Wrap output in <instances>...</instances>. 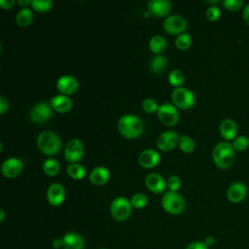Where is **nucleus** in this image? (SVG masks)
I'll list each match as a JSON object with an SVG mask.
<instances>
[{"mask_svg":"<svg viewBox=\"0 0 249 249\" xmlns=\"http://www.w3.org/2000/svg\"><path fill=\"white\" fill-rule=\"evenodd\" d=\"M59 168H60L59 162L53 158H49V159L45 160V161L43 163L44 172L50 176L57 174V172L59 171Z\"/></svg>","mask_w":249,"mask_h":249,"instance_id":"a878e982","label":"nucleus"},{"mask_svg":"<svg viewBox=\"0 0 249 249\" xmlns=\"http://www.w3.org/2000/svg\"><path fill=\"white\" fill-rule=\"evenodd\" d=\"M47 198L53 206L60 205L65 198V189L59 183H53L48 187Z\"/></svg>","mask_w":249,"mask_h":249,"instance_id":"2eb2a0df","label":"nucleus"},{"mask_svg":"<svg viewBox=\"0 0 249 249\" xmlns=\"http://www.w3.org/2000/svg\"><path fill=\"white\" fill-rule=\"evenodd\" d=\"M53 247L54 249H60L63 248V243H62V238H54L53 240Z\"/></svg>","mask_w":249,"mask_h":249,"instance_id":"79ce46f5","label":"nucleus"},{"mask_svg":"<svg viewBox=\"0 0 249 249\" xmlns=\"http://www.w3.org/2000/svg\"><path fill=\"white\" fill-rule=\"evenodd\" d=\"M110 178V171L107 167L98 165L92 168L89 173V180L94 185L105 184Z\"/></svg>","mask_w":249,"mask_h":249,"instance_id":"4be33fe9","label":"nucleus"},{"mask_svg":"<svg viewBox=\"0 0 249 249\" xmlns=\"http://www.w3.org/2000/svg\"><path fill=\"white\" fill-rule=\"evenodd\" d=\"M50 104L55 111L67 112L72 107V100L68 95L57 94L51 98Z\"/></svg>","mask_w":249,"mask_h":249,"instance_id":"412c9836","label":"nucleus"},{"mask_svg":"<svg viewBox=\"0 0 249 249\" xmlns=\"http://www.w3.org/2000/svg\"><path fill=\"white\" fill-rule=\"evenodd\" d=\"M130 200L124 196L115 197L110 205V212L112 217L117 221H124L131 214Z\"/></svg>","mask_w":249,"mask_h":249,"instance_id":"39448f33","label":"nucleus"},{"mask_svg":"<svg viewBox=\"0 0 249 249\" xmlns=\"http://www.w3.org/2000/svg\"><path fill=\"white\" fill-rule=\"evenodd\" d=\"M142 107L148 113L156 112L159 109V105H158L157 101L155 99H153V98H145L142 101Z\"/></svg>","mask_w":249,"mask_h":249,"instance_id":"f704fd0d","label":"nucleus"},{"mask_svg":"<svg viewBox=\"0 0 249 249\" xmlns=\"http://www.w3.org/2000/svg\"><path fill=\"white\" fill-rule=\"evenodd\" d=\"M63 249H84L85 240L77 232H67L62 236Z\"/></svg>","mask_w":249,"mask_h":249,"instance_id":"aec40b11","label":"nucleus"},{"mask_svg":"<svg viewBox=\"0 0 249 249\" xmlns=\"http://www.w3.org/2000/svg\"><path fill=\"white\" fill-rule=\"evenodd\" d=\"M4 219H5V212L3 209H1L0 210V223H2L4 221Z\"/></svg>","mask_w":249,"mask_h":249,"instance_id":"a18cd8bd","label":"nucleus"},{"mask_svg":"<svg viewBox=\"0 0 249 249\" xmlns=\"http://www.w3.org/2000/svg\"><path fill=\"white\" fill-rule=\"evenodd\" d=\"M220 15H221V11H220V9H219L217 6H215V5L210 6L209 8H207V10H206V12H205L206 18H207L209 20H212V21L217 20V19L220 18Z\"/></svg>","mask_w":249,"mask_h":249,"instance_id":"c9c22d12","label":"nucleus"},{"mask_svg":"<svg viewBox=\"0 0 249 249\" xmlns=\"http://www.w3.org/2000/svg\"><path fill=\"white\" fill-rule=\"evenodd\" d=\"M161 206L166 212L177 215L185 210L186 200L179 193L167 191L161 197Z\"/></svg>","mask_w":249,"mask_h":249,"instance_id":"20e7f679","label":"nucleus"},{"mask_svg":"<svg viewBox=\"0 0 249 249\" xmlns=\"http://www.w3.org/2000/svg\"><path fill=\"white\" fill-rule=\"evenodd\" d=\"M53 116V107L46 101L36 103L29 112V118L34 123H45Z\"/></svg>","mask_w":249,"mask_h":249,"instance_id":"0eeeda50","label":"nucleus"},{"mask_svg":"<svg viewBox=\"0 0 249 249\" xmlns=\"http://www.w3.org/2000/svg\"><path fill=\"white\" fill-rule=\"evenodd\" d=\"M231 144H232L234 151L243 152V151L247 150L249 147V139L245 135H238L233 139Z\"/></svg>","mask_w":249,"mask_h":249,"instance_id":"cd10ccee","label":"nucleus"},{"mask_svg":"<svg viewBox=\"0 0 249 249\" xmlns=\"http://www.w3.org/2000/svg\"><path fill=\"white\" fill-rule=\"evenodd\" d=\"M162 26L168 33L181 34L187 28V20L182 16L171 15L165 18Z\"/></svg>","mask_w":249,"mask_h":249,"instance_id":"9d476101","label":"nucleus"},{"mask_svg":"<svg viewBox=\"0 0 249 249\" xmlns=\"http://www.w3.org/2000/svg\"><path fill=\"white\" fill-rule=\"evenodd\" d=\"M192 44V38L191 35L187 32H183L179 34L175 39V45L178 49L186 50L188 49Z\"/></svg>","mask_w":249,"mask_h":249,"instance_id":"c85d7f7f","label":"nucleus"},{"mask_svg":"<svg viewBox=\"0 0 249 249\" xmlns=\"http://www.w3.org/2000/svg\"><path fill=\"white\" fill-rule=\"evenodd\" d=\"M67 173L73 179H81L86 175V168L80 163H70L67 166Z\"/></svg>","mask_w":249,"mask_h":249,"instance_id":"bb28decb","label":"nucleus"},{"mask_svg":"<svg viewBox=\"0 0 249 249\" xmlns=\"http://www.w3.org/2000/svg\"><path fill=\"white\" fill-rule=\"evenodd\" d=\"M129 200L131 205L135 208H143L148 203V197L143 193H135Z\"/></svg>","mask_w":249,"mask_h":249,"instance_id":"2f4dec72","label":"nucleus"},{"mask_svg":"<svg viewBox=\"0 0 249 249\" xmlns=\"http://www.w3.org/2000/svg\"><path fill=\"white\" fill-rule=\"evenodd\" d=\"M158 116L165 125H174L179 120V112L171 103H162L159 106Z\"/></svg>","mask_w":249,"mask_h":249,"instance_id":"1a4fd4ad","label":"nucleus"},{"mask_svg":"<svg viewBox=\"0 0 249 249\" xmlns=\"http://www.w3.org/2000/svg\"><path fill=\"white\" fill-rule=\"evenodd\" d=\"M219 131L225 140L230 141V140H233L236 137L238 126L233 120L225 119L221 122L219 125Z\"/></svg>","mask_w":249,"mask_h":249,"instance_id":"a211bd4d","label":"nucleus"},{"mask_svg":"<svg viewBox=\"0 0 249 249\" xmlns=\"http://www.w3.org/2000/svg\"><path fill=\"white\" fill-rule=\"evenodd\" d=\"M84 156V144L78 138L70 139L64 148V157L71 162L75 163Z\"/></svg>","mask_w":249,"mask_h":249,"instance_id":"6e6552de","label":"nucleus"},{"mask_svg":"<svg viewBox=\"0 0 249 249\" xmlns=\"http://www.w3.org/2000/svg\"><path fill=\"white\" fill-rule=\"evenodd\" d=\"M248 190L244 183L233 182L227 190V197L232 203H239L247 196Z\"/></svg>","mask_w":249,"mask_h":249,"instance_id":"f8f14e48","label":"nucleus"},{"mask_svg":"<svg viewBox=\"0 0 249 249\" xmlns=\"http://www.w3.org/2000/svg\"><path fill=\"white\" fill-rule=\"evenodd\" d=\"M119 131L127 138H136L143 132L144 124L140 118L135 115H123L118 121Z\"/></svg>","mask_w":249,"mask_h":249,"instance_id":"f03ea898","label":"nucleus"},{"mask_svg":"<svg viewBox=\"0 0 249 249\" xmlns=\"http://www.w3.org/2000/svg\"><path fill=\"white\" fill-rule=\"evenodd\" d=\"M18 4L23 5V6H25V5L29 4V3H31V1H29V0H18Z\"/></svg>","mask_w":249,"mask_h":249,"instance_id":"c03bdc74","label":"nucleus"},{"mask_svg":"<svg viewBox=\"0 0 249 249\" xmlns=\"http://www.w3.org/2000/svg\"><path fill=\"white\" fill-rule=\"evenodd\" d=\"M234 152L232 144L229 141H221L217 143L212 151L214 163L220 168H229L234 160Z\"/></svg>","mask_w":249,"mask_h":249,"instance_id":"f257e3e1","label":"nucleus"},{"mask_svg":"<svg viewBox=\"0 0 249 249\" xmlns=\"http://www.w3.org/2000/svg\"><path fill=\"white\" fill-rule=\"evenodd\" d=\"M56 87L60 92L68 95L74 93L78 89L79 83L72 75H62L57 79Z\"/></svg>","mask_w":249,"mask_h":249,"instance_id":"4468645a","label":"nucleus"},{"mask_svg":"<svg viewBox=\"0 0 249 249\" xmlns=\"http://www.w3.org/2000/svg\"><path fill=\"white\" fill-rule=\"evenodd\" d=\"M204 243H205L208 247H211V246L214 245V243H215V237L212 236V235L206 236L205 239H204Z\"/></svg>","mask_w":249,"mask_h":249,"instance_id":"37998d69","label":"nucleus"},{"mask_svg":"<svg viewBox=\"0 0 249 249\" xmlns=\"http://www.w3.org/2000/svg\"><path fill=\"white\" fill-rule=\"evenodd\" d=\"M244 3L242 0H225L223 1V6L231 12H236L243 7Z\"/></svg>","mask_w":249,"mask_h":249,"instance_id":"72a5a7b5","label":"nucleus"},{"mask_svg":"<svg viewBox=\"0 0 249 249\" xmlns=\"http://www.w3.org/2000/svg\"><path fill=\"white\" fill-rule=\"evenodd\" d=\"M179 147L185 153H190L195 149V141L188 135H182L179 138Z\"/></svg>","mask_w":249,"mask_h":249,"instance_id":"7c9ffc66","label":"nucleus"},{"mask_svg":"<svg viewBox=\"0 0 249 249\" xmlns=\"http://www.w3.org/2000/svg\"><path fill=\"white\" fill-rule=\"evenodd\" d=\"M32 7L38 12H46L51 9L53 5L52 0H31Z\"/></svg>","mask_w":249,"mask_h":249,"instance_id":"473e14b6","label":"nucleus"},{"mask_svg":"<svg viewBox=\"0 0 249 249\" xmlns=\"http://www.w3.org/2000/svg\"><path fill=\"white\" fill-rule=\"evenodd\" d=\"M160 160V154L158 151L154 149H145L143 150L139 157H138V161L139 163L147 168L153 167L159 163Z\"/></svg>","mask_w":249,"mask_h":249,"instance_id":"6ab92c4d","label":"nucleus"},{"mask_svg":"<svg viewBox=\"0 0 249 249\" xmlns=\"http://www.w3.org/2000/svg\"><path fill=\"white\" fill-rule=\"evenodd\" d=\"M146 187L153 193H162L166 187L163 177L156 172H151L145 177Z\"/></svg>","mask_w":249,"mask_h":249,"instance_id":"dca6fc26","label":"nucleus"},{"mask_svg":"<svg viewBox=\"0 0 249 249\" xmlns=\"http://www.w3.org/2000/svg\"><path fill=\"white\" fill-rule=\"evenodd\" d=\"M33 18V14L32 11L29 8L23 7L21 8L16 16V21L18 25L20 26H27L31 23Z\"/></svg>","mask_w":249,"mask_h":249,"instance_id":"5701e85b","label":"nucleus"},{"mask_svg":"<svg viewBox=\"0 0 249 249\" xmlns=\"http://www.w3.org/2000/svg\"><path fill=\"white\" fill-rule=\"evenodd\" d=\"M179 135L174 130L161 132L157 138V146L162 151L172 150L179 143Z\"/></svg>","mask_w":249,"mask_h":249,"instance_id":"9b49d317","label":"nucleus"},{"mask_svg":"<svg viewBox=\"0 0 249 249\" xmlns=\"http://www.w3.org/2000/svg\"><path fill=\"white\" fill-rule=\"evenodd\" d=\"M166 65H167L166 57L162 54H157L152 58L150 62V69L153 73L159 74L165 69Z\"/></svg>","mask_w":249,"mask_h":249,"instance_id":"b1692460","label":"nucleus"},{"mask_svg":"<svg viewBox=\"0 0 249 249\" xmlns=\"http://www.w3.org/2000/svg\"><path fill=\"white\" fill-rule=\"evenodd\" d=\"M171 100L181 109H189L195 104V95L192 90L184 87L175 88L171 92Z\"/></svg>","mask_w":249,"mask_h":249,"instance_id":"423d86ee","label":"nucleus"},{"mask_svg":"<svg viewBox=\"0 0 249 249\" xmlns=\"http://www.w3.org/2000/svg\"><path fill=\"white\" fill-rule=\"evenodd\" d=\"M166 45H167L166 40L161 35H154L149 42L150 49L157 53H160L162 51H164L166 48Z\"/></svg>","mask_w":249,"mask_h":249,"instance_id":"393cba45","label":"nucleus"},{"mask_svg":"<svg viewBox=\"0 0 249 249\" xmlns=\"http://www.w3.org/2000/svg\"><path fill=\"white\" fill-rule=\"evenodd\" d=\"M100 249H106V248H100Z\"/></svg>","mask_w":249,"mask_h":249,"instance_id":"49530a36","label":"nucleus"},{"mask_svg":"<svg viewBox=\"0 0 249 249\" xmlns=\"http://www.w3.org/2000/svg\"><path fill=\"white\" fill-rule=\"evenodd\" d=\"M242 16H243V19L246 22L247 25H249V3L245 5V7L243 8V12H242Z\"/></svg>","mask_w":249,"mask_h":249,"instance_id":"a19ab883","label":"nucleus"},{"mask_svg":"<svg viewBox=\"0 0 249 249\" xmlns=\"http://www.w3.org/2000/svg\"><path fill=\"white\" fill-rule=\"evenodd\" d=\"M166 185L169 188V191L176 192L180 188V186H181V179L178 176H176V175H171L167 179Z\"/></svg>","mask_w":249,"mask_h":249,"instance_id":"e433bc0d","label":"nucleus"},{"mask_svg":"<svg viewBox=\"0 0 249 249\" xmlns=\"http://www.w3.org/2000/svg\"><path fill=\"white\" fill-rule=\"evenodd\" d=\"M23 169V162L18 158H9L2 162V173L9 178L18 176Z\"/></svg>","mask_w":249,"mask_h":249,"instance_id":"ddd939ff","label":"nucleus"},{"mask_svg":"<svg viewBox=\"0 0 249 249\" xmlns=\"http://www.w3.org/2000/svg\"><path fill=\"white\" fill-rule=\"evenodd\" d=\"M37 146L45 155L53 156L59 152L61 148V140L55 132L44 130L37 136Z\"/></svg>","mask_w":249,"mask_h":249,"instance_id":"7ed1b4c3","label":"nucleus"},{"mask_svg":"<svg viewBox=\"0 0 249 249\" xmlns=\"http://www.w3.org/2000/svg\"><path fill=\"white\" fill-rule=\"evenodd\" d=\"M9 108V101L3 96L1 95L0 96V113L3 114L5 113Z\"/></svg>","mask_w":249,"mask_h":249,"instance_id":"58836bf2","label":"nucleus"},{"mask_svg":"<svg viewBox=\"0 0 249 249\" xmlns=\"http://www.w3.org/2000/svg\"><path fill=\"white\" fill-rule=\"evenodd\" d=\"M15 1L14 0H0V6L3 9H10L14 6Z\"/></svg>","mask_w":249,"mask_h":249,"instance_id":"ea45409f","label":"nucleus"},{"mask_svg":"<svg viewBox=\"0 0 249 249\" xmlns=\"http://www.w3.org/2000/svg\"><path fill=\"white\" fill-rule=\"evenodd\" d=\"M149 12L157 17L166 16L171 10V3L169 0H150L147 3Z\"/></svg>","mask_w":249,"mask_h":249,"instance_id":"f3484780","label":"nucleus"},{"mask_svg":"<svg viewBox=\"0 0 249 249\" xmlns=\"http://www.w3.org/2000/svg\"><path fill=\"white\" fill-rule=\"evenodd\" d=\"M184 80H185L184 74L182 73V71H180L178 69H174L171 72H169V74H168L169 84H171L172 86H175L176 88L180 87L184 83Z\"/></svg>","mask_w":249,"mask_h":249,"instance_id":"c756f323","label":"nucleus"},{"mask_svg":"<svg viewBox=\"0 0 249 249\" xmlns=\"http://www.w3.org/2000/svg\"><path fill=\"white\" fill-rule=\"evenodd\" d=\"M185 249H209L204 241H193L189 243Z\"/></svg>","mask_w":249,"mask_h":249,"instance_id":"4c0bfd02","label":"nucleus"}]
</instances>
